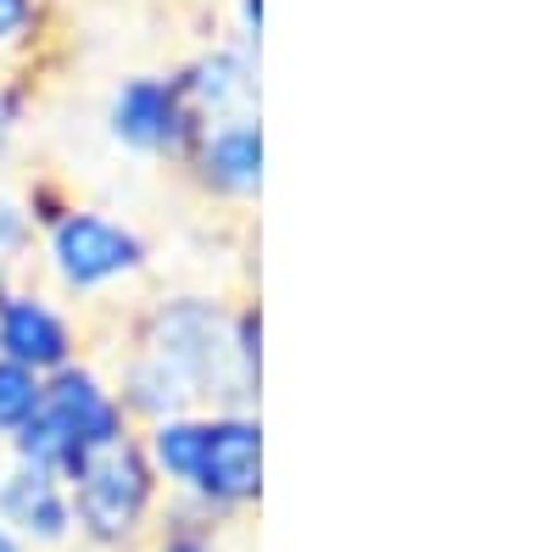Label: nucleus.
Segmentation results:
<instances>
[{
  "label": "nucleus",
  "instance_id": "f8f14e48",
  "mask_svg": "<svg viewBox=\"0 0 558 552\" xmlns=\"http://www.w3.org/2000/svg\"><path fill=\"white\" fill-rule=\"evenodd\" d=\"M51 34V0H0V73L34 57Z\"/></svg>",
  "mask_w": 558,
  "mask_h": 552
},
{
  "label": "nucleus",
  "instance_id": "9d476101",
  "mask_svg": "<svg viewBox=\"0 0 558 552\" xmlns=\"http://www.w3.org/2000/svg\"><path fill=\"white\" fill-rule=\"evenodd\" d=\"M0 530L23 552H73L78 530H73L68 480L7 457V469H0Z\"/></svg>",
  "mask_w": 558,
  "mask_h": 552
},
{
  "label": "nucleus",
  "instance_id": "39448f33",
  "mask_svg": "<svg viewBox=\"0 0 558 552\" xmlns=\"http://www.w3.org/2000/svg\"><path fill=\"white\" fill-rule=\"evenodd\" d=\"M39 268L62 296H78V302H96V296H112L123 285H134L140 273L151 268V241L140 229L107 207H89V201H73L51 229L39 235Z\"/></svg>",
  "mask_w": 558,
  "mask_h": 552
},
{
  "label": "nucleus",
  "instance_id": "0eeeda50",
  "mask_svg": "<svg viewBox=\"0 0 558 552\" xmlns=\"http://www.w3.org/2000/svg\"><path fill=\"white\" fill-rule=\"evenodd\" d=\"M78 357H84V330L57 291L34 280H12L0 291V363L23 368L34 380H51Z\"/></svg>",
  "mask_w": 558,
  "mask_h": 552
},
{
  "label": "nucleus",
  "instance_id": "423d86ee",
  "mask_svg": "<svg viewBox=\"0 0 558 552\" xmlns=\"http://www.w3.org/2000/svg\"><path fill=\"white\" fill-rule=\"evenodd\" d=\"M101 123H107V140L129 157H151V162H184L202 134V118L191 112L184 89L168 73H129L107 89V107H101Z\"/></svg>",
  "mask_w": 558,
  "mask_h": 552
},
{
  "label": "nucleus",
  "instance_id": "6e6552de",
  "mask_svg": "<svg viewBox=\"0 0 558 552\" xmlns=\"http://www.w3.org/2000/svg\"><path fill=\"white\" fill-rule=\"evenodd\" d=\"M173 78L202 123L263 118V51H252V45L229 39V34L191 51L173 68Z\"/></svg>",
  "mask_w": 558,
  "mask_h": 552
},
{
  "label": "nucleus",
  "instance_id": "f03ea898",
  "mask_svg": "<svg viewBox=\"0 0 558 552\" xmlns=\"http://www.w3.org/2000/svg\"><path fill=\"white\" fill-rule=\"evenodd\" d=\"M134 436L179 508L235 525L263 502V413H173Z\"/></svg>",
  "mask_w": 558,
  "mask_h": 552
},
{
  "label": "nucleus",
  "instance_id": "ddd939ff",
  "mask_svg": "<svg viewBox=\"0 0 558 552\" xmlns=\"http://www.w3.org/2000/svg\"><path fill=\"white\" fill-rule=\"evenodd\" d=\"M34 252H39V229H34V218H28L23 196L0 184V262L23 273Z\"/></svg>",
  "mask_w": 558,
  "mask_h": 552
},
{
  "label": "nucleus",
  "instance_id": "4468645a",
  "mask_svg": "<svg viewBox=\"0 0 558 552\" xmlns=\"http://www.w3.org/2000/svg\"><path fill=\"white\" fill-rule=\"evenodd\" d=\"M39 385H45V380L23 375V368H12V363H0V446H12V436L34 419Z\"/></svg>",
  "mask_w": 558,
  "mask_h": 552
},
{
  "label": "nucleus",
  "instance_id": "7ed1b4c3",
  "mask_svg": "<svg viewBox=\"0 0 558 552\" xmlns=\"http://www.w3.org/2000/svg\"><path fill=\"white\" fill-rule=\"evenodd\" d=\"M134 436V419L123 413L107 368H96L89 357L68 363L62 375H51L39 385V407L34 419L12 436L7 457L28 469H51V475H73L84 457H96L101 446Z\"/></svg>",
  "mask_w": 558,
  "mask_h": 552
},
{
  "label": "nucleus",
  "instance_id": "a211bd4d",
  "mask_svg": "<svg viewBox=\"0 0 558 552\" xmlns=\"http://www.w3.org/2000/svg\"><path fill=\"white\" fill-rule=\"evenodd\" d=\"M12 280H23V273H17V268H7V262H0V291H7Z\"/></svg>",
  "mask_w": 558,
  "mask_h": 552
},
{
  "label": "nucleus",
  "instance_id": "2eb2a0df",
  "mask_svg": "<svg viewBox=\"0 0 558 552\" xmlns=\"http://www.w3.org/2000/svg\"><path fill=\"white\" fill-rule=\"evenodd\" d=\"M28 107H34V84L17 68H7V73H0V168H7L17 157V146H23Z\"/></svg>",
  "mask_w": 558,
  "mask_h": 552
},
{
  "label": "nucleus",
  "instance_id": "6ab92c4d",
  "mask_svg": "<svg viewBox=\"0 0 558 552\" xmlns=\"http://www.w3.org/2000/svg\"><path fill=\"white\" fill-rule=\"evenodd\" d=\"M0 552H23V547H17V541H12L7 530H0Z\"/></svg>",
  "mask_w": 558,
  "mask_h": 552
},
{
  "label": "nucleus",
  "instance_id": "f257e3e1",
  "mask_svg": "<svg viewBox=\"0 0 558 552\" xmlns=\"http://www.w3.org/2000/svg\"><path fill=\"white\" fill-rule=\"evenodd\" d=\"M107 380L134 430L173 413H257L263 307L213 291H168L134 312Z\"/></svg>",
  "mask_w": 558,
  "mask_h": 552
},
{
  "label": "nucleus",
  "instance_id": "9b49d317",
  "mask_svg": "<svg viewBox=\"0 0 558 552\" xmlns=\"http://www.w3.org/2000/svg\"><path fill=\"white\" fill-rule=\"evenodd\" d=\"M146 552H241L229 525H213L191 508H179V502H162V519L146 541Z\"/></svg>",
  "mask_w": 558,
  "mask_h": 552
},
{
  "label": "nucleus",
  "instance_id": "20e7f679",
  "mask_svg": "<svg viewBox=\"0 0 558 552\" xmlns=\"http://www.w3.org/2000/svg\"><path fill=\"white\" fill-rule=\"evenodd\" d=\"M68 480V502H73V530L78 547L89 552H140L151 541L157 519H162V480L151 475L146 452H140V436H123L112 446H101L96 457Z\"/></svg>",
  "mask_w": 558,
  "mask_h": 552
},
{
  "label": "nucleus",
  "instance_id": "dca6fc26",
  "mask_svg": "<svg viewBox=\"0 0 558 552\" xmlns=\"http://www.w3.org/2000/svg\"><path fill=\"white\" fill-rule=\"evenodd\" d=\"M17 196H23V207H28V218H34L39 235H45V229H51V223L73 207V191H68V184H62L57 173H34Z\"/></svg>",
  "mask_w": 558,
  "mask_h": 552
},
{
  "label": "nucleus",
  "instance_id": "f3484780",
  "mask_svg": "<svg viewBox=\"0 0 558 552\" xmlns=\"http://www.w3.org/2000/svg\"><path fill=\"white\" fill-rule=\"evenodd\" d=\"M229 39L263 51V0H229Z\"/></svg>",
  "mask_w": 558,
  "mask_h": 552
},
{
  "label": "nucleus",
  "instance_id": "1a4fd4ad",
  "mask_svg": "<svg viewBox=\"0 0 558 552\" xmlns=\"http://www.w3.org/2000/svg\"><path fill=\"white\" fill-rule=\"evenodd\" d=\"M179 168L207 201H223V207L257 201V191H263V118L202 123L191 157Z\"/></svg>",
  "mask_w": 558,
  "mask_h": 552
}]
</instances>
